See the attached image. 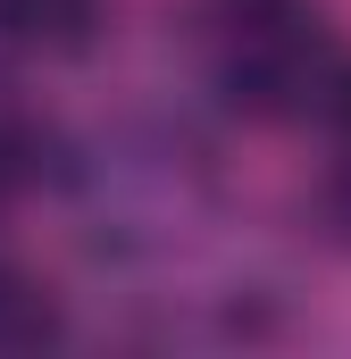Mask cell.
Segmentation results:
<instances>
[{
    "instance_id": "cell-1",
    "label": "cell",
    "mask_w": 351,
    "mask_h": 359,
    "mask_svg": "<svg viewBox=\"0 0 351 359\" xmlns=\"http://www.w3.org/2000/svg\"><path fill=\"white\" fill-rule=\"evenodd\" d=\"M192 67L234 117L284 126V117H318L326 84L343 76V34L318 0H201Z\"/></svg>"
},
{
    "instance_id": "cell-2",
    "label": "cell",
    "mask_w": 351,
    "mask_h": 359,
    "mask_svg": "<svg viewBox=\"0 0 351 359\" xmlns=\"http://www.w3.org/2000/svg\"><path fill=\"white\" fill-rule=\"evenodd\" d=\"M100 34V0H0V50L17 59H76Z\"/></svg>"
},
{
    "instance_id": "cell-3",
    "label": "cell",
    "mask_w": 351,
    "mask_h": 359,
    "mask_svg": "<svg viewBox=\"0 0 351 359\" xmlns=\"http://www.w3.org/2000/svg\"><path fill=\"white\" fill-rule=\"evenodd\" d=\"M318 226L335 251H351V59L318 100Z\"/></svg>"
},
{
    "instance_id": "cell-4",
    "label": "cell",
    "mask_w": 351,
    "mask_h": 359,
    "mask_svg": "<svg viewBox=\"0 0 351 359\" xmlns=\"http://www.w3.org/2000/svg\"><path fill=\"white\" fill-rule=\"evenodd\" d=\"M59 334V301L42 276H25L8 251H0V351H34Z\"/></svg>"
},
{
    "instance_id": "cell-5",
    "label": "cell",
    "mask_w": 351,
    "mask_h": 359,
    "mask_svg": "<svg viewBox=\"0 0 351 359\" xmlns=\"http://www.w3.org/2000/svg\"><path fill=\"white\" fill-rule=\"evenodd\" d=\"M25 176H34V126L0 100V217H8V201L25 192Z\"/></svg>"
}]
</instances>
